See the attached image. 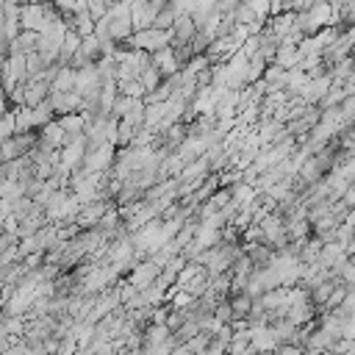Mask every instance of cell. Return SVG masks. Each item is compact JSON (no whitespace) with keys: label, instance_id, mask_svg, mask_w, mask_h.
<instances>
[{"label":"cell","instance_id":"cell-1","mask_svg":"<svg viewBox=\"0 0 355 355\" xmlns=\"http://www.w3.org/2000/svg\"><path fill=\"white\" fill-rule=\"evenodd\" d=\"M166 44H169V31H161V28H153V25L130 33V47H133V50H147V53H153V50H161V47H166Z\"/></svg>","mask_w":355,"mask_h":355},{"label":"cell","instance_id":"cell-2","mask_svg":"<svg viewBox=\"0 0 355 355\" xmlns=\"http://www.w3.org/2000/svg\"><path fill=\"white\" fill-rule=\"evenodd\" d=\"M100 86H103V80H100L94 64L75 69V89H72V92H78L80 97H94V94L100 92Z\"/></svg>","mask_w":355,"mask_h":355},{"label":"cell","instance_id":"cell-3","mask_svg":"<svg viewBox=\"0 0 355 355\" xmlns=\"http://www.w3.org/2000/svg\"><path fill=\"white\" fill-rule=\"evenodd\" d=\"M47 97H50V103H53L55 116H61V114H72V111H80V94H78V92H55V89H50V92H47Z\"/></svg>","mask_w":355,"mask_h":355},{"label":"cell","instance_id":"cell-4","mask_svg":"<svg viewBox=\"0 0 355 355\" xmlns=\"http://www.w3.org/2000/svg\"><path fill=\"white\" fill-rule=\"evenodd\" d=\"M150 64H155V69L161 72V78L169 75V72H178V61H175V53H172L169 44L161 47V50H153L150 53Z\"/></svg>","mask_w":355,"mask_h":355},{"label":"cell","instance_id":"cell-5","mask_svg":"<svg viewBox=\"0 0 355 355\" xmlns=\"http://www.w3.org/2000/svg\"><path fill=\"white\" fill-rule=\"evenodd\" d=\"M78 50H80V53H83V55H86L92 64H97L100 58H105V55H108V53L103 50V44L97 42V36H94V33L83 36V39H80V44H78Z\"/></svg>","mask_w":355,"mask_h":355},{"label":"cell","instance_id":"cell-6","mask_svg":"<svg viewBox=\"0 0 355 355\" xmlns=\"http://www.w3.org/2000/svg\"><path fill=\"white\" fill-rule=\"evenodd\" d=\"M50 89H55V92H72L75 89V69L67 67V64H61L58 72H55V78H53V83H50Z\"/></svg>","mask_w":355,"mask_h":355},{"label":"cell","instance_id":"cell-7","mask_svg":"<svg viewBox=\"0 0 355 355\" xmlns=\"http://www.w3.org/2000/svg\"><path fill=\"white\" fill-rule=\"evenodd\" d=\"M175 8H158L155 17H153V28H161V31H169L172 22H175Z\"/></svg>","mask_w":355,"mask_h":355},{"label":"cell","instance_id":"cell-8","mask_svg":"<svg viewBox=\"0 0 355 355\" xmlns=\"http://www.w3.org/2000/svg\"><path fill=\"white\" fill-rule=\"evenodd\" d=\"M14 130H17V125H14V108H11L8 114H3V116H0V141H3V139H8Z\"/></svg>","mask_w":355,"mask_h":355},{"label":"cell","instance_id":"cell-9","mask_svg":"<svg viewBox=\"0 0 355 355\" xmlns=\"http://www.w3.org/2000/svg\"><path fill=\"white\" fill-rule=\"evenodd\" d=\"M108 6H111L108 0H86V11L94 17V22H97V19H100V17L108 11Z\"/></svg>","mask_w":355,"mask_h":355},{"label":"cell","instance_id":"cell-10","mask_svg":"<svg viewBox=\"0 0 355 355\" xmlns=\"http://www.w3.org/2000/svg\"><path fill=\"white\" fill-rule=\"evenodd\" d=\"M11 261H19V250H17V244H8V247L0 252V266H3V263H11Z\"/></svg>","mask_w":355,"mask_h":355},{"label":"cell","instance_id":"cell-11","mask_svg":"<svg viewBox=\"0 0 355 355\" xmlns=\"http://www.w3.org/2000/svg\"><path fill=\"white\" fill-rule=\"evenodd\" d=\"M8 111H11V103H8L6 97H0V116H3V114H8Z\"/></svg>","mask_w":355,"mask_h":355}]
</instances>
